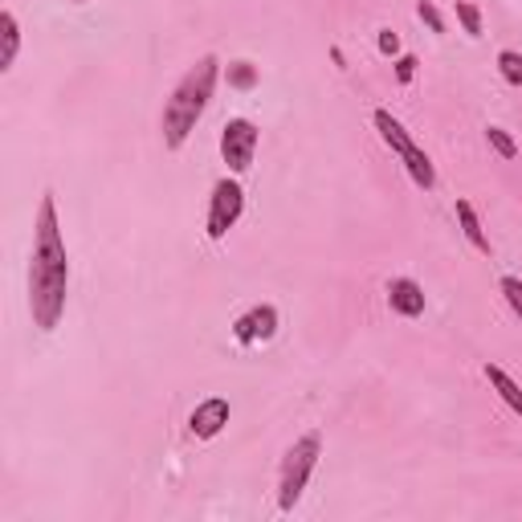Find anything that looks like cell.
I'll return each mask as SVG.
<instances>
[{
  "mask_svg": "<svg viewBox=\"0 0 522 522\" xmlns=\"http://www.w3.org/2000/svg\"><path fill=\"white\" fill-rule=\"evenodd\" d=\"M70 4H86V0H70Z\"/></svg>",
  "mask_w": 522,
  "mask_h": 522,
  "instance_id": "7402d4cb",
  "label": "cell"
},
{
  "mask_svg": "<svg viewBox=\"0 0 522 522\" xmlns=\"http://www.w3.org/2000/svg\"><path fill=\"white\" fill-rule=\"evenodd\" d=\"M502 294H506V302H510V310L522 319V282L518 278H502Z\"/></svg>",
  "mask_w": 522,
  "mask_h": 522,
  "instance_id": "ac0fdd59",
  "label": "cell"
},
{
  "mask_svg": "<svg viewBox=\"0 0 522 522\" xmlns=\"http://www.w3.org/2000/svg\"><path fill=\"white\" fill-rule=\"evenodd\" d=\"M257 82V70L249 62H233L229 66V86H237V90H249Z\"/></svg>",
  "mask_w": 522,
  "mask_h": 522,
  "instance_id": "e0dca14e",
  "label": "cell"
},
{
  "mask_svg": "<svg viewBox=\"0 0 522 522\" xmlns=\"http://www.w3.org/2000/svg\"><path fill=\"white\" fill-rule=\"evenodd\" d=\"M486 380H490V388L506 400V408H514V412L522 416V388L502 372V367H498V363H486Z\"/></svg>",
  "mask_w": 522,
  "mask_h": 522,
  "instance_id": "30bf717a",
  "label": "cell"
},
{
  "mask_svg": "<svg viewBox=\"0 0 522 522\" xmlns=\"http://www.w3.org/2000/svg\"><path fill=\"white\" fill-rule=\"evenodd\" d=\"M412 74H416V58L404 54V58L396 62V78H400V82H412Z\"/></svg>",
  "mask_w": 522,
  "mask_h": 522,
  "instance_id": "44dd1931",
  "label": "cell"
},
{
  "mask_svg": "<svg viewBox=\"0 0 522 522\" xmlns=\"http://www.w3.org/2000/svg\"><path fill=\"white\" fill-rule=\"evenodd\" d=\"M225 425H229V400H221V396H213V400H204V404H196L192 416H188V429H192V437H200V441L217 437Z\"/></svg>",
  "mask_w": 522,
  "mask_h": 522,
  "instance_id": "52a82bcc",
  "label": "cell"
},
{
  "mask_svg": "<svg viewBox=\"0 0 522 522\" xmlns=\"http://www.w3.org/2000/svg\"><path fill=\"white\" fill-rule=\"evenodd\" d=\"M416 13H420V21H425L433 33H445V21H441V13H437V4H429V0H420L416 4Z\"/></svg>",
  "mask_w": 522,
  "mask_h": 522,
  "instance_id": "d6986e66",
  "label": "cell"
},
{
  "mask_svg": "<svg viewBox=\"0 0 522 522\" xmlns=\"http://www.w3.org/2000/svg\"><path fill=\"white\" fill-rule=\"evenodd\" d=\"M380 54L384 58H396L400 54V37L392 29H380Z\"/></svg>",
  "mask_w": 522,
  "mask_h": 522,
  "instance_id": "ffe728a7",
  "label": "cell"
},
{
  "mask_svg": "<svg viewBox=\"0 0 522 522\" xmlns=\"http://www.w3.org/2000/svg\"><path fill=\"white\" fill-rule=\"evenodd\" d=\"M278 331V310L270 306V302H261V306L245 310L237 323H233V335H237V343H266V339H274Z\"/></svg>",
  "mask_w": 522,
  "mask_h": 522,
  "instance_id": "8992f818",
  "label": "cell"
},
{
  "mask_svg": "<svg viewBox=\"0 0 522 522\" xmlns=\"http://www.w3.org/2000/svg\"><path fill=\"white\" fill-rule=\"evenodd\" d=\"M372 119H376V131L384 135V143H388V147L396 151V155H404V151H412V147H416V143H412V135H408L404 127H400L396 119L388 115V111H376Z\"/></svg>",
  "mask_w": 522,
  "mask_h": 522,
  "instance_id": "9c48e42d",
  "label": "cell"
},
{
  "mask_svg": "<svg viewBox=\"0 0 522 522\" xmlns=\"http://www.w3.org/2000/svg\"><path fill=\"white\" fill-rule=\"evenodd\" d=\"M241 208H245V192H241V184L237 180H221V184L213 188V200H208V221H204L208 237L221 241L225 233L241 221Z\"/></svg>",
  "mask_w": 522,
  "mask_h": 522,
  "instance_id": "277c9868",
  "label": "cell"
},
{
  "mask_svg": "<svg viewBox=\"0 0 522 522\" xmlns=\"http://www.w3.org/2000/svg\"><path fill=\"white\" fill-rule=\"evenodd\" d=\"M0 37H4V49H0V70H13L21 49V25L13 13H0Z\"/></svg>",
  "mask_w": 522,
  "mask_h": 522,
  "instance_id": "7c38bea8",
  "label": "cell"
},
{
  "mask_svg": "<svg viewBox=\"0 0 522 522\" xmlns=\"http://www.w3.org/2000/svg\"><path fill=\"white\" fill-rule=\"evenodd\" d=\"M457 21L469 37H482V9L478 4H469V0H457Z\"/></svg>",
  "mask_w": 522,
  "mask_h": 522,
  "instance_id": "9a60e30c",
  "label": "cell"
},
{
  "mask_svg": "<svg viewBox=\"0 0 522 522\" xmlns=\"http://www.w3.org/2000/svg\"><path fill=\"white\" fill-rule=\"evenodd\" d=\"M486 139H490V147H494L502 160H514V155H518V143H514L502 127H486Z\"/></svg>",
  "mask_w": 522,
  "mask_h": 522,
  "instance_id": "2e32d148",
  "label": "cell"
},
{
  "mask_svg": "<svg viewBox=\"0 0 522 522\" xmlns=\"http://www.w3.org/2000/svg\"><path fill=\"white\" fill-rule=\"evenodd\" d=\"M319 453H323L319 433H306L290 445V453H286V461H282V494H278V506H282V510H294V506H298L310 473L319 465Z\"/></svg>",
  "mask_w": 522,
  "mask_h": 522,
  "instance_id": "3957f363",
  "label": "cell"
},
{
  "mask_svg": "<svg viewBox=\"0 0 522 522\" xmlns=\"http://www.w3.org/2000/svg\"><path fill=\"white\" fill-rule=\"evenodd\" d=\"M400 160H404V168H408V176H412L416 188H433V184H437V168H433V160H429V155H425L420 147L404 151Z\"/></svg>",
  "mask_w": 522,
  "mask_h": 522,
  "instance_id": "8fae6325",
  "label": "cell"
},
{
  "mask_svg": "<svg viewBox=\"0 0 522 522\" xmlns=\"http://www.w3.org/2000/svg\"><path fill=\"white\" fill-rule=\"evenodd\" d=\"M388 306L404 319H416V314H425V290L412 282V278H392L388 282Z\"/></svg>",
  "mask_w": 522,
  "mask_h": 522,
  "instance_id": "ba28073f",
  "label": "cell"
},
{
  "mask_svg": "<svg viewBox=\"0 0 522 522\" xmlns=\"http://www.w3.org/2000/svg\"><path fill=\"white\" fill-rule=\"evenodd\" d=\"M457 221H461V229H465L469 245L482 249V253H490V237H486V229H482V221H478V213H473V204L469 200H457Z\"/></svg>",
  "mask_w": 522,
  "mask_h": 522,
  "instance_id": "4fadbf2b",
  "label": "cell"
},
{
  "mask_svg": "<svg viewBox=\"0 0 522 522\" xmlns=\"http://www.w3.org/2000/svg\"><path fill=\"white\" fill-rule=\"evenodd\" d=\"M257 127L249 123V119H229L225 123V131H221V155H225V164H229V172H249V164H253V155H257Z\"/></svg>",
  "mask_w": 522,
  "mask_h": 522,
  "instance_id": "5b68a950",
  "label": "cell"
},
{
  "mask_svg": "<svg viewBox=\"0 0 522 522\" xmlns=\"http://www.w3.org/2000/svg\"><path fill=\"white\" fill-rule=\"evenodd\" d=\"M66 282H70V261H66V241L58 229L54 192L41 196L37 208V241H33V266H29V310L41 331H54L66 310Z\"/></svg>",
  "mask_w": 522,
  "mask_h": 522,
  "instance_id": "6da1fadb",
  "label": "cell"
},
{
  "mask_svg": "<svg viewBox=\"0 0 522 522\" xmlns=\"http://www.w3.org/2000/svg\"><path fill=\"white\" fill-rule=\"evenodd\" d=\"M498 74H502L506 86H522V54L502 49V54H498Z\"/></svg>",
  "mask_w": 522,
  "mask_h": 522,
  "instance_id": "5bb4252c",
  "label": "cell"
},
{
  "mask_svg": "<svg viewBox=\"0 0 522 522\" xmlns=\"http://www.w3.org/2000/svg\"><path fill=\"white\" fill-rule=\"evenodd\" d=\"M217 78H221V62L208 54L180 78L176 90H172L168 107H164V143H168L172 151L184 147V139L192 135V127L200 123V115L208 111V98H213V90H217Z\"/></svg>",
  "mask_w": 522,
  "mask_h": 522,
  "instance_id": "7a4b0ae2",
  "label": "cell"
}]
</instances>
